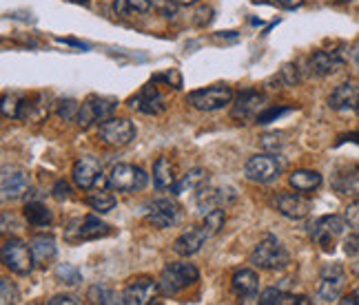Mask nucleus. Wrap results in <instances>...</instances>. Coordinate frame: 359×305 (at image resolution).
<instances>
[{"instance_id": "1", "label": "nucleus", "mask_w": 359, "mask_h": 305, "mask_svg": "<svg viewBox=\"0 0 359 305\" xmlns=\"http://www.w3.org/2000/svg\"><path fill=\"white\" fill-rule=\"evenodd\" d=\"M200 279V272L193 263H169L160 274V292L164 297H171L182 292L184 288L193 285Z\"/></svg>"}, {"instance_id": "2", "label": "nucleus", "mask_w": 359, "mask_h": 305, "mask_svg": "<svg viewBox=\"0 0 359 305\" xmlns=\"http://www.w3.org/2000/svg\"><path fill=\"white\" fill-rule=\"evenodd\" d=\"M288 261H291V257H288L286 248L273 234H266L251 253V263L259 270H280L288 266Z\"/></svg>"}, {"instance_id": "3", "label": "nucleus", "mask_w": 359, "mask_h": 305, "mask_svg": "<svg viewBox=\"0 0 359 305\" xmlns=\"http://www.w3.org/2000/svg\"><path fill=\"white\" fill-rule=\"evenodd\" d=\"M147 184V173L131 164H116L107 177V186L114 192H135Z\"/></svg>"}, {"instance_id": "4", "label": "nucleus", "mask_w": 359, "mask_h": 305, "mask_svg": "<svg viewBox=\"0 0 359 305\" xmlns=\"http://www.w3.org/2000/svg\"><path fill=\"white\" fill-rule=\"evenodd\" d=\"M118 108L116 98H104V95H91V98L80 104V113H78V127L80 129H89L95 122H107L109 118H114V111Z\"/></svg>"}, {"instance_id": "5", "label": "nucleus", "mask_w": 359, "mask_h": 305, "mask_svg": "<svg viewBox=\"0 0 359 305\" xmlns=\"http://www.w3.org/2000/svg\"><path fill=\"white\" fill-rule=\"evenodd\" d=\"M344 228H346V219L337 215H326L311 226V237L317 246H322L324 253H333L335 241L344 234Z\"/></svg>"}, {"instance_id": "6", "label": "nucleus", "mask_w": 359, "mask_h": 305, "mask_svg": "<svg viewBox=\"0 0 359 305\" xmlns=\"http://www.w3.org/2000/svg\"><path fill=\"white\" fill-rule=\"evenodd\" d=\"M3 263L5 268H9L13 274L27 276L34 270V255L32 248L20 239H7L3 246Z\"/></svg>"}, {"instance_id": "7", "label": "nucleus", "mask_w": 359, "mask_h": 305, "mask_svg": "<svg viewBox=\"0 0 359 305\" xmlns=\"http://www.w3.org/2000/svg\"><path fill=\"white\" fill-rule=\"evenodd\" d=\"M233 100V91L226 85H215V87H206V89H198V91H191L187 102L198 108V111H217V108H224L226 104H231Z\"/></svg>"}, {"instance_id": "8", "label": "nucleus", "mask_w": 359, "mask_h": 305, "mask_svg": "<svg viewBox=\"0 0 359 305\" xmlns=\"http://www.w3.org/2000/svg\"><path fill=\"white\" fill-rule=\"evenodd\" d=\"M160 292V283L154 281L151 276H135L127 283V288L122 290L120 303L124 305H149L158 299Z\"/></svg>"}, {"instance_id": "9", "label": "nucleus", "mask_w": 359, "mask_h": 305, "mask_svg": "<svg viewBox=\"0 0 359 305\" xmlns=\"http://www.w3.org/2000/svg\"><path fill=\"white\" fill-rule=\"evenodd\" d=\"M98 135L107 146L120 148V146H127L135 140V127H133V122L124 120V118H109L107 122L100 124Z\"/></svg>"}, {"instance_id": "10", "label": "nucleus", "mask_w": 359, "mask_h": 305, "mask_svg": "<svg viewBox=\"0 0 359 305\" xmlns=\"http://www.w3.org/2000/svg\"><path fill=\"white\" fill-rule=\"evenodd\" d=\"M280 173H282V164L273 155H255L244 166L246 179L255 184H269L275 177H280Z\"/></svg>"}, {"instance_id": "11", "label": "nucleus", "mask_w": 359, "mask_h": 305, "mask_svg": "<svg viewBox=\"0 0 359 305\" xmlns=\"http://www.w3.org/2000/svg\"><path fill=\"white\" fill-rule=\"evenodd\" d=\"M100 175H102V164L91 155H82L80 159H76L72 171L74 184L82 190H91L93 186H100L102 182Z\"/></svg>"}, {"instance_id": "12", "label": "nucleus", "mask_w": 359, "mask_h": 305, "mask_svg": "<svg viewBox=\"0 0 359 305\" xmlns=\"http://www.w3.org/2000/svg\"><path fill=\"white\" fill-rule=\"evenodd\" d=\"M344 285H346V274H344L341 266H330L322 270V279L317 285V299H322L324 303L339 301Z\"/></svg>"}, {"instance_id": "13", "label": "nucleus", "mask_w": 359, "mask_h": 305, "mask_svg": "<svg viewBox=\"0 0 359 305\" xmlns=\"http://www.w3.org/2000/svg\"><path fill=\"white\" fill-rule=\"evenodd\" d=\"M346 58H344V47L341 49H320L309 58V66L315 76H330L339 71Z\"/></svg>"}, {"instance_id": "14", "label": "nucleus", "mask_w": 359, "mask_h": 305, "mask_svg": "<svg viewBox=\"0 0 359 305\" xmlns=\"http://www.w3.org/2000/svg\"><path fill=\"white\" fill-rule=\"evenodd\" d=\"M328 106L337 113H357L359 115V85L344 82L328 98Z\"/></svg>"}, {"instance_id": "15", "label": "nucleus", "mask_w": 359, "mask_h": 305, "mask_svg": "<svg viewBox=\"0 0 359 305\" xmlns=\"http://www.w3.org/2000/svg\"><path fill=\"white\" fill-rule=\"evenodd\" d=\"M262 106H264V95L255 89H246L242 91L236 102H233V111L231 115L236 120H251V118H257L262 113Z\"/></svg>"}, {"instance_id": "16", "label": "nucleus", "mask_w": 359, "mask_h": 305, "mask_svg": "<svg viewBox=\"0 0 359 305\" xmlns=\"http://www.w3.org/2000/svg\"><path fill=\"white\" fill-rule=\"evenodd\" d=\"M129 106L133 111H140V113H147V115H160L167 111V104H164V98L160 95L158 87L154 85H147L140 93L135 95V98L129 100Z\"/></svg>"}, {"instance_id": "17", "label": "nucleus", "mask_w": 359, "mask_h": 305, "mask_svg": "<svg viewBox=\"0 0 359 305\" xmlns=\"http://www.w3.org/2000/svg\"><path fill=\"white\" fill-rule=\"evenodd\" d=\"M147 219L156 228H171L177 224V219H180V206L171 199H158V201L151 204Z\"/></svg>"}, {"instance_id": "18", "label": "nucleus", "mask_w": 359, "mask_h": 305, "mask_svg": "<svg viewBox=\"0 0 359 305\" xmlns=\"http://www.w3.org/2000/svg\"><path fill=\"white\" fill-rule=\"evenodd\" d=\"M275 204H278V211L288 219H304L311 213V201L297 195V192H280Z\"/></svg>"}, {"instance_id": "19", "label": "nucleus", "mask_w": 359, "mask_h": 305, "mask_svg": "<svg viewBox=\"0 0 359 305\" xmlns=\"http://www.w3.org/2000/svg\"><path fill=\"white\" fill-rule=\"evenodd\" d=\"M236 199L238 195L233 188H202L198 195V208L202 215H206V213H211L213 208H219L222 204L236 201Z\"/></svg>"}, {"instance_id": "20", "label": "nucleus", "mask_w": 359, "mask_h": 305, "mask_svg": "<svg viewBox=\"0 0 359 305\" xmlns=\"http://www.w3.org/2000/svg\"><path fill=\"white\" fill-rule=\"evenodd\" d=\"M206 239H209V234L204 232V228H189L173 241V253L180 257H191L200 250Z\"/></svg>"}, {"instance_id": "21", "label": "nucleus", "mask_w": 359, "mask_h": 305, "mask_svg": "<svg viewBox=\"0 0 359 305\" xmlns=\"http://www.w3.org/2000/svg\"><path fill=\"white\" fill-rule=\"evenodd\" d=\"M231 290H233V295L244 299V301L253 299L259 292V276L253 270H240V272L233 274Z\"/></svg>"}, {"instance_id": "22", "label": "nucleus", "mask_w": 359, "mask_h": 305, "mask_svg": "<svg viewBox=\"0 0 359 305\" xmlns=\"http://www.w3.org/2000/svg\"><path fill=\"white\" fill-rule=\"evenodd\" d=\"M29 248H32V255H34V263L40 268H45L47 263L53 261L56 257V241L49 234H36L29 241Z\"/></svg>"}, {"instance_id": "23", "label": "nucleus", "mask_w": 359, "mask_h": 305, "mask_svg": "<svg viewBox=\"0 0 359 305\" xmlns=\"http://www.w3.org/2000/svg\"><path fill=\"white\" fill-rule=\"evenodd\" d=\"M29 188V175L25 171H5L3 175V199L22 197Z\"/></svg>"}, {"instance_id": "24", "label": "nucleus", "mask_w": 359, "mask_h": 305, "mask_svg": "<svg viewBox=\"0 0 359 305\" xmlns=\"http://www.w3.org/2000/svg\"><path fill=\"white\" fill-rule=\"evenodd\" d=\"M78 237L76 241H91V239H100V237H107L109 232H111V226L100 221L95 215H87L85 219L78 224Z\"/></svg>"}, {"instance_id": "25", "label": "nucleus", "mask_w": 359, "mask_h": 305, "mask_svg": "<svg viewBox=\"0 0 359 305\" xmlns=\"http://www.w3.org/2000/svg\"><path fill=\"white\" fill-rule=\"evenodd\" d=\"M206 184H209V171L206 169H191L187 175H182L180 182L173 184V192L175 195H182V192H196L202 190Z\"/></svg>"}, {"instance_id": "26", "label": "nucleus", "mask_w": 359, "mask_h": 305, "mask_svg": "<svg viewBox=\"0 0 359 305\" xmlns=\"http://www.w3.org/2000/svg\"><path fill=\"white\" fill-rule=\"evenodd\" d=\"M333 188L341 195L359 197V166H353L348 171H341L333 177Z\"/></svg>"}, {"instance_id": "27", "label": "nucleus", "mask_w": 359, "mask_h": 305, "mask_svg": "<svg viewBox=\"0 0 359 305\" xmlns=\"http://www.w3.org/2000/svg\"><path fill=\"white\" fill-rule=\"evenodd\" d=\"M288 184H291L297 192H313L322 186V175L317 171H293L291 177H288Z\"/></svg>"}, {"instance_id": "28", "label": "nucleus", "mask_w": 359, "mask_h": 305, "mask_svg": "<svg viewBox=\"0 0 359 305\" xmlns=\"http://www.w3.org/2000/svg\"><path fill=\"white\" fill-rule=\"evenodd\" d=\"M25 219L29 221V226H36V228H45L49 226L53 217H51V211L40 201H27L25 206Z\"/></svg>"}, {"instance_id": "29", "label": "nucleus", "mask_w": 359, "mask_h": 305, "mask_svg": "<svg viewBox=\"0 0 359 305\" xmlns=\"http://www.w3.org/2000/svg\"><path fill=\"white\" fill-rule=\"evenodd\" d=\"M154 184L164 190V188H173L175 184V175H173V164L169 157H158L154 164Z\"/></svg>"}, {"instance_id": "30", "label": "nucleus", "mask_w": 359, "mask_h": 305, "mask_svg": "<svg viewBox=\"0 0 359 305\" xmlns=\"http://www.w3.org/2000/svg\"><path fill=\"white\" fill-rule=\"evenodd\" d=\"M224 224H226V213L222 211V208H213L211 213L204 215L202 228H204L206 234H209V239H211V237H215V234L224 228Z\"/></svg>"}, {"instance_id": "31", "label": "nucleus", "mask_w": 359, "mask_h": 305, "mask_svg": "<svg viewBox=\"0 0 359 305\" xmlns=\"http://www.w3.org/2000/svg\"><path fill=\"white\" fill-rule=\"evenodd\" d=\"M114 11L118 16H129V13H147L151 11L149 0H114Z\"/></svg>"}, {"instance_id": "32", "label": "nucleus", "mask_w": 359, "mask_h": 305, "mask_svg": "<svg viewBox=\"0 0 359 305\" xmlns=\"http://www.w3.org/2000/svg\"><path fill=\"white\" fill-rule=\"evenodd\" d=\"M87 204L93 208L95 213H109L116 208V197L111 195V192H104V190H98V192H91V195L87 197Z\"/></svg>"}, {"instance_id": "33", "label": "nucleus", "mask_w": 359, "mask_h": 305, "mask_svg": "<svg viewBox=\"0 0 359 305\" xmlns=\"http://www.w3.org/2000/svg\"><path fill=\"white\" fill-rule=\"evenodd\" d=\"M284 303L295 305V297L288 292H282V290H275V288H269L259 295V305H284Z\"/></svg>"}, {"instance_id": "34", "label": "nucleus", "mask_w": 359, "mask_h": 305, "mask_svg": "<svg viewBox=\"0 0 359 305\" xmlns=\"http://www.w3.org/2000/svg\"><path fill=\"white\" fill-rule=\"evenodd\" d=\"M87 297L93 301V303H102V305H109V303H118V295L114 292L111 288H107V285H91L89 288V292Z\"/></svg>"}, {"instance_id": "35", "label": "nucleus", "mask_w": 359, "mask_h": 305, "mask_svg": "<svg viewBox=\"0 0 359 305\" xmlns=\"http://www.w3.org/2000/svg\"><path fill=\"white\" fill-rule=\"evenodd\" d=\"M56 279L67 285H78L82 281V274L76 266H72V263H60L56 268Z\"/></svg>"}, {"instance_id": "36", "label": "nucleus", "mask_w": 359, "mask_h": 305, "mask_svg": "<svg viewBox=\"0 0 359 305\" xmlns=\"http://www.w3.org/2000/svg\"><path fill=\"white\" fill-rule=\"evenodd\" d=\"M78 113H80V104L76 100H62L58 102V115L67 122L72 120H78Z\"/></svg>"}, {"instance_id": "37", "label": "nucleus", "mask_w": 359, "mask_h": 305, "mask_svg": "<svg viewBox=\"0 0 359 305\" xmlns=\"http://www.w3.org/2000/svg\"><path fill=\"white\" fill-rule=\"evenodd\" d=\"M288 111H293L291 106H273V108H266V111H262V113L255 118L257 120V124H269V122H273L275 118H280V115H286Z\"/></svg>"}, {"instance_id": "38", "label": "nucleus", "mask_w": 359, "mask_h": 305, "mask_svg": "<svg viewBox=\"0 0 359 305\" xmlns=\"http://www.w3.org/2000/svg\"><path fill=\"white\" fill-rule=\"evenodd\" d=\"M3 115L18 120V115H20V100L13 98V95H5V98H3Z\"/></svg>"}, {"instance_id": "39", "label": "nucleus", "mask_w": 359, "mask_h": 305, "mask_svg": "<svg viewBox=\"0 0 359 305\" xmlns=\"http://www.w3.org/2000/svg\"><path fill=\"white\" fill-rule=\"evenodd\" d=\"M0 290H3V303L5 305L18 301V290H16V285H13L9 279H0Z\"/></svg>"}, {"instance_id": "40", "label": "nucleus", "mask_w": 359, "mask_h": 305, "mask_svg": "<svg viewBox=\"0 0 359 305\" xmlns=\"http://www.w3.org/2000/svg\"><path fill=\"white\" fill-rule=\"evenodd\" d=\"M344 219H346V224H348L351 228L359 230V197H357L353 204H348L346 213H344Z\"/></svg>"}, {"instance_id": "41", "label": "nucleus", "mask_w": 359, "mask_h": 305, "mask_svg": "<svg viewBox=\"0 0 359 305\" xmlns=\"http://www.w3.org/2000/svg\"><path fill=\"white\" fill-rule=\"evenodd\" d=\"M51 195L56 197L58 201H65L72 197V186H69L65 179H58L56 184H53V190H51Z\"/></svg>"}, {"instance_id": "42", "label": "nucleus", "mask_w": 359, "mask_h": 305, "mask_svg": "<svg viewBox=\"0 0 359 305\" xmlns=\"http://www.w3.org/2000/svg\"><path fill=\"white\" fill-rule=\"evenodd\" d=\"M282 133H269V135H264L262 137V146H264L266 150H280L282 148Z\"/></svg>"}, {"instance_id": "43", "label": "nucleus", "mask_w": 359, "mask_h": 305, "mask_svg": "<svg viewBox=\"0 0 359 305\" xmlns=\"http://www.w3.org/2000/svg\"><path fill=\"white\" fill-rule=\"evenodd\" d=\"M160 80H164V82H169V85H173V89H180V87H182V78H180V73L175 71V69H171V71H167V73H158V76H154V82H160Z\"/></svg>"}, {"instance_id": "44", "label": "nucleus", "mask_w": 359, "mask_h": 305, "mask_svg": "<svg viewBox=\"0 0 359 305\" xmlns=\"http://www.w3.org/2000/svg\"><path fill=\"white\" fill-rule=\"evenodd\" d=\"M280 78L286 82V85H295V82L299 80V76H297V66H295V64H284Z\"/></svg>"}, {"instance_id": "45", "label": "nucleus", "mask_w": 359, "mask_h": 305, "mask_svg": "<svg viewBox=\"0 0 359 305\" xmlns=\"http://www.w3.org/2000/svg\"><path fill=\"white\" fill-rule=\"evenodd\" d=\"M344 250H346V255H351V257L359 253V232L348 234V237L344 239Z\"/></svg>"}, {"instance_id": "46", "label": "nucleus", "mask_w": 359, "mask_h": 305, "mask_svg": "<svg viewBox=\"0 0 359 305\" xmlns=\"http://www.w3.org/2000/svg\"><path fill=\"white\" fill-rule=\"evenodd\" d=\"M60 303H80V301L76 297H69V295H58V297L49 299V305H60Z\"/></svg>"}, {"instance_id": "47", "label": "nucleus", "mask_w": 359, "mask_h": 305, "mask_svg": "<svg viewBox=\"0 0 359 305\" xmlns=\"http://www.w3.org/2000/svg\"><path fill=\"white\" fill-rule=\"evenodd\" d=\"M344 305H359V288L357 290H353V292L348 295V297H344V299H339Z\"/></svg>"}, {"instance_id": "48", "label": "nucleus", "mask_w": 359, "mask_h": 305, "mask_svg": "<svg viewBox=\"0 0 359 305\" xmlns=\"http://www.w3.org/2000/svg\"><path fill=\"white\" fill-rule=\"evenodd\" d=\"M278 3L284 7V9H297V7H302L306 0H278Z\"/></svg>"}, {"instance_id": "49", "label": "nucleus", "mask_w": 359, "mask_h": 305, "mask_svg": "<svg viewBox=\"0 0 359 305\" xmlns=\"http://www.w3.org/2000/svg\"><path fill=\"white\" fill-rule=\"evenodd\" d=\"M353 62H355V64L359 66V43H357V45L353 47Z\"/></svg>"}, {"instance_id": "50", "label": "nucleus", "mask_w": 359, "mask_h": 305, "mask_svg": "<svg viewBox=\"0 0 359 305\" xmlns=\"http://www.w3.org/2000/svg\"><path fill=\"white\" fill-rule=\"evenodd\" d=\"M177 5H184V7H189V5H196L198 0H175Z\"/></svg>"}, {"instance_id": "51", "label": "nucleus", "mask_w": 359, "mask_h": 305, "mask_svg": "<svg viewBox=\"0 0 359 305\" xmlns=\"http://www.w3.org/2000/svg\"><path fill=\"white\" fill-rule=\"evenodd\" d=\"M333 3H353V0H333Z\"/></svg>"}, {"instance_id": "52", "label": "nucleus", "mask_w": 359, "mask_h": 305, "mask_svg": "<svg viewBox=\"0 0 359 305\" xmlns=\"http://www.w3.org/2000/svg\"><path fill=\"white\" fill-rule=\"evenodd\" d=\"M74 3H89V0H74Z\"/></svg>"}]
</instances>
